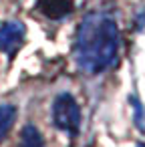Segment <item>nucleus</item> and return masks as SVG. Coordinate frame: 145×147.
Here are the masks:
<instances>
[{
    "label": "nucleus",
    "mask_w": 145,
    "mask_h": 147,
    "mask_svg": "<svg viewBox=\"0 0 145 147\" xmlns=\"http://www.w3.org/2000/svg\"><path fill=\"white\" fill-rule=\"evenodd\" d=\"M26 28L20 20H6L0 24V51L6 53L10 59L18 53V49L24 45Z\"/></svg>",
    "instance_id": "7ed1b4c3"
},
{
    "label": "nucleus",
    "mask_w": 145,
    "mask_h": 147,
    "mask_svg": "<svg viewBox=\"0 0 145 147\" xmlns=\"http://www.w3.org/2000/svg\"><path fill=\"white\" fill-rule=\"evenodd\" d=\"M137 147H145V145H143V143H139V145H137Z\"/></svg>",
    "instance_id": "6e6552de"
},
{
    "label": "nucleus",
    "mask_w": 145,
    "mask_h": 147,
    "mask_svg": "<svg viewBox=\"0 0 145 147\" xmlns=\"http://www.w3.org/2000/svg\"><path fill=\"white\" fill-rule=\"evenodd\" d=\"M129 103H131V107H133V121H135L137 129H139L141 133H145V109H143V105L139 103V99H137L135 95L129 97Z\"/></svg>",
    "instance_id": "0eeeda50"
},
{
    "label": "nucleus",
    "mask_w": 145,
    "mask_h": 147,
    "mask_svg": "<svg viewBox=\"0 0 145 147\" xmlns=\"http://www.w3.org/2000/svg\"><path fill=\"white\" fill-rule=\"evenodd\" d=\"M18 147H45V139L34 125H24L20 131Z\"/></svg>",
    "instance_id": "39448f33"
},
{
    "label": "nucleus",
    "mask_w": 145,
    "mask_h": 147,
    "mask_svg": "<svg viewBox=\"0 0 145 147\" xmlns=\"http://www.w3.org/2000/svg\"><path fill=\"white\" fill-rule=\"evenodd\" d=\"M119 49V28L115 18L105 12H89L79 24L75 38V63L87 75L107 71Z\"/></svg>",
    "instance_id": "f257e3e1"
},
{
    "label": "nucleus",
    "mask_w": 145,
    "mask_h": 147,
    "mask_svg": "<svg viewBox=\"0 0 145 147\" xmlns=\"http://www.w3.org/2000/svg\"><path fill=\"white\" fill-rule=\"evenodd\" d=\"M53 121L59 129L63 131H69L71 135H77L79 129H81V109H79V103L63 93L55 99L53 103Z\"/></svg>",
    "instance_id": "f03ea898"
},
{
    "label": "nucleus",
    "mask_w": 145,
    "mask_h": 147,
    "mask_svg": "<svg viewBox=\"0 0 145 147\" xmlns=\"http://www.w3.org/2000/svg\"><path fill=\"white\" fill-rule=\"evenodd\" d=\"M14 119H16V107L14 105H8V103L0 105V141H2L4 135L10 131Z\"/></svg>",
    "instance_id": "423d86ee"
},
{
    "label": "nucleus",
    "mask_w": 145,
    "mask_h": 147,
    "mask_svg": "<svg viewBox=\"0 0 145 147\" xmlns=\"http://www.w3.org/2000/svg\"><path fill=\"white\" fill-rule=\"evenodd\" d=\"M75 8L73 0H38V10L51 18V20H61L67 14H71Z\"/></svg>",
    "instance_id": "20e7f679"
}]
</instances>
